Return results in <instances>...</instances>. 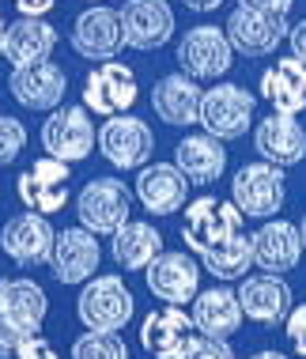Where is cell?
Wrapping results in <instances>:
<instances>
[{"mask_svg":"<svg viewBox=\"0 0 306 359\" xmlns=\"http://www.w3.org/2000/svg\"><path fill=\"white\" fill-rule=\"evenodd\" d=\"M132 314H137V299L121 276H91L76 299V318L99 333H121Z\"/></svg>","mask_w":306,"mask_h":359,"instance_id":"1","label":"cell"},{"mask_svg":"<svg viewBox=\"0 0 306 359\" xmlns=\"http://www.w3.org/2000/svg\"><path fill=\"white\" fill-rule=\"evenodd\" d=\"M231 201L242 216L272 219L284 208V201H288L284 167H272V163H250V167H242L231 182Z\"/></svg>","mask_w":306,"mask_h":359,"instance_id":"3","label":"cell"},{"mask_svg":"<svg viewBox=\"0 0 306 359\" xmlns=\"http://www.w3.org/2000/svg\"><path fill=\"white\" fill-rule=\"evenodd\" d=\"M200 87L193 76H162V80L151 87V106H155L159 121L174 125V129H186V125H197V114H200Z\"/></svg>","mask_w":306,"mask_h":359,"instance_id":"25","label":"cell"},{"mask_svg":"<svg viewBox=\"0 0 306 359\" xmlns=\"http://www.w3.org/2000/svg\"><path fill=\"white\" fill-rule=\"evenodd\" d=\"M231 42H227V31H219V27H189L186 34H181V46H178V65L186 76H193V80H216V76H227L231 69Z\"/></svg>","mask_w":306,"mask_h":359,"instance_id":"12","label":"cell"},{"mask_svg":"<svg viewBox=\"0 0 306 359\" xmlns=\"http://www.w3.org/2000/svg\"><path fill=\"white\" fill-rule=\"evenodd\" d=\"M242 8H257V12H276V15H288L295 0H238Z\"/></svg>","mask_w":306,"mask_h":359,"instance_id":"37","label":"cell"},{"mask_svg":"<svg viewBox=\"0 0 306 359\" xmlns=\"http://www.w3.org/2000/svg\"><path fill=\"white\" fill-rule=\"evenodd\" d=\"M253 250V265L261 273H291L302 261V238H299V223L288 219H265V227H257L250 235Z\"/></svg>","mask_w":306,"mask_h":359,"instance_id":"19","label":"cell"},{"mask_svg":"<svg viewBox=\"0 0 306 359\" xmlns=\"http://www.w3.org/2000/svg\"><path fill=\"white\" fill-rule=\"evenodd\" d=\"M12 4L19 15H46V12H53L57 0H12Z\"/></svg>","mask_w":306,"mask_h":359,"instance_id":"39","label":"cell"},{"mask_svg":"<svg viewBox=\"0 0 306 359\" xmlns=\"http://www.w3.org/2000/svg\"><path fill=\"white\" fill-rule=\"evenodd\" d=\"M235 231H242V212L235 208V201L197 197L186 205V216H181V242H186L189 254H200V250L231 238Z\"/></svg>","mask_w":306,"mask_h":359,"instance_id":"5","label":"cell"},{"mask_svg":"<svg viewBox=\"0 0 306 359\" xmlns=\"http://www.w3.org/2000/svg\"><path fill=\"white\" fill-rule=\"evenodd\" d=\"M181 4L193 8V12H216V8L223 4V0H181Z\"/></svg>","mask_w":306,"mask_h":359,"instance_id":"40","label":"cell"},{"mask_svg":"<svg viewBox=\"0 0 306 359\" xmlns=\"http://www.w3.org/2000/svg\"><path fill=\"white\" fill-rule=\"evenodd\" d=\"M137 197L151 216H174L186 208L189 197V178L181 174L174 163H144L137 174Z\"/></svg>","mask_w":306,"mask_h":359,"instance_id":"20","label":"cell"},{"mask_svg":"<svg viewBox=\"0 0 306 359\" xmlns=\"http://www.w3.org/2000/svg\"><path fill=\"white\" fill-rule=\"evenodd\" d=\"M284 333H288V344L295 348V355L306 359V303L288 310V318H284Z\"/></svg>","mask_w":306,"mask_h":359,"instance_id":"34","label":"cell"},{"mask_svg":"<svg viewBox=\"0 0 306 359\" xmlns=\"http://www.w3.org/2000/svg\"><path fill=\"white\" fill-rule=\"evenodd\" d=\"M193 329L204 337H235L242 329V306H238V295L227 287H208V291H197L193 295Z\"/></svg>","mask_w":306,"mask_h":359,"instance_id":"26","label":"cell"},{"mask_svg":"<svg viewBox=\"0 0 306 359\" xmlns=\"http://www.w3.org/2000/svg\"><path fill=\"white\" fill-rule=\"evenodd\" d=\"M99 133L91 125V110L88 106H53V114L42 125V148L46 155L61 163H80L88 159Z\"/></svg>","mask_w":306,"mask_h":359,"instance_id":"6","label":"cell"},{"mask_svg":"<svg viewBox=\"0 0 306 359\" xmlns=\"http://www.w3.org/2000/svg\"><path fill=\"white\" fill-rule=\"evenodd\" d=\"M174 167L189 178V186H212L227 170V148L216 137H186L174 148Z\"/></svg>","mask_w":306,"mask_h":359,"instance_id":"28","label":"cell"},{"mask_svg":"<svg viewBox=\"0 0 306 359\" xmlns=\"http://www.w3.org/2000/svg\"><path fill=\"white\" fill-rule=\"evenodd\" d=\"M132 212V193L121 178H91L76 193V216L91 235H113Z\"/></svg>","mask_w":306,"mask_h":359,"instance_id":"4","label":"cell"},{"mask_svg":"<svg viewBox=\"0 0 306 359\" xmlns=\"http://www.w3.org/2000/svg\"><path fill=\"white\" fill-rule=\"evenodd\" d=\"M4 27H8V23L0 19V57H4Z\"/></svg>","mask_w":306,"mask_h":359,"instance_id":"43","label":"cell"},{"mask_svg":"<svg viewBox=\"0 0 306 359\" xmlns=\"http://www.w3.org/2000/svg\"><path fill=\"white\" fill-rule=\"evenodd\" d=\"M57 46V27L46 23L42 15H19L15 23L4 27V61L15 65H34V61H50Z\"/></svg>","mask_w":306,"mask_h":359,"instance_id":"24","label":"cell"},{"mask_svg":"<svg viewBox=\"0 0 306 359\" xmlns=\"http://www.w3.org/2000/svg\"><path fill=\"white\" fill-rule=\"evenodd\" d=\"M125 34H121V15L106 4H91L88 12L76 15L72 23V50L88 61H110L121 53Z\"/></svg>","mask_w":306,"mask_h":359,"instance_id":"14","label":"cell"},{"mask_svg":"<svg viewBox=\"0 0 306 359\" xmlns=\"http://www.w3.org/2000/svg\"><path fill=\"white\" fill-rule=\"evenodd\" d=\"M299 238H302V250H306V216H302V223H299Z\"/></svg>","mask_w":306,"mask_h":359,"instance_id":"42","label":"cell"},{"mask_svg":"<svg viewBox=\"0 0 306 359\" xmlns=\"http://www.w3.org/2000/svg\"><path fill=\"white\" fill-rule=\"evenodd\" d=\"M23 148H27V129H23V121L0 114V167L15 163Z\"/></svg>","mask_w":306,"mask_h":359,"instance_id":"33","label":"cell"},{"mask_svg":"<svg viewBox=\"0 0 306 359\" xmlns=\"http://www.w3.org/2000/svg\"><path fill=\"white\" fill-rule=\"evenodd\" d=\"M253 95L238 83H216L200 95L197 125H204V133L216 140H238L253 125Z\"/></svg>","mask_w":306,"mask_h":359,"instance_id":"2","label":"cell"},{"mask_svg":"<svg viewBox=\"0 0 306 359\" xmlns=\"http://www.w3.org/2000/svg\"><path fill=\"white\" fill-rule=\"evenodd\" d=\"M144 280H148V291L155 299L186 306V303H193V295L200 291V265L189 254H181V250H174V254L159 250V254L148 261Z\"/></svg>","mask_w":306,"mask_h":359,"instance_id":"13","label":"cell"},{"mask_svg":"<svg viewBox=\"0 0 306 359\" xmlns=\"http://www.w3.org/2000/svg\"><path fill=\"white\" fill-rule=\"evenodd\" d=\"M118 15L129 50H159L174 38V12L167 0H125Z\"/></svg>","mask_w":306,"mask_h":359,"instance_id":"15","label":"cell"},{"mask_svg":"<svg viewBox=\"0 0 306 359\" xmlns=\"http://www.w3.org/2000/svg\"><path fill=\"white\" fill-rule=\"evenodd\" d=\"M261 99L276 114H302L306 110V65L299 57H284L272 69L261 72Z\"/></svg>","mask_w":306,"mask_h":359,"instance_id":"27","label":"cell"},{"mask_svg":"<svg viewBox=\"0 0 306 359\" xmlns=\"http://www.w3.org/2000/svg\"><path fill=\"white\" fill-rule=\"evenodd\" d=\"M99 151L106 155L110 167L118 170H140L144 163H151V148H155V137H151L148 121L132 118V114H113L106 118V125L99 129Z\"/></svg>","mask_w":306,"mask_h":359,"instance_id":"7","label":"cell"},{"mask_svg":"<svg viewBox=\"0 0 306 359\" xmlns=\"http://www.w3.org/2000/svg\"><path fill=\"white\" fill-rule=\"evenodd\" d=\"M193 318L186 314L181 306L167 303L162 310H151L144 318V325H140V344H144V352L151 359H174L181 352V344L193 337Z\"/></svg>","mask_w":306,"mask_h":359,"instance_id":"23","label":"cell"},{"mask_svg":"<svg viewBox=\"0 0 306 359\" xmlns=\"http://www.w3.org/2000/svg\"><path fill=\"white\" fill-rule=\"evenodd\" d=\"M200 265L208 269L216 280H242L246 273L253 269V250H250V238L242 231H235L231 238L216 242V246L200 250Z\"/></svg>","mask_w":306,"mask_h":359,"instance_id":"30","label":"cell"},{"mask_svg":"<svg viewBox=\"0 0 306 359\" xmlns=\"http://www.w3.org/2000/svg\"><path fill=\"white\" fill-rule=\"evenodd\" d=\"M50 314V299L42 284L31 276H0V318L27 333H42V322Z\"/></svg>","mask_w":306,"mask_h":359,"instance_id":"22","label":"cell"},{"mask_svg":"<svg viewBox=\"0 0 306 359\" xmlns=\"http://www.w3.org/2000/svg\"><path fill=\"white\" fill-rule=\"evenodd\" d=\"M174 359H235V352H231V344H227L223 337L193 333L186 344H181V352Z\"/></svg>","mask_w":306,"mask_h":359,"instance_id":"32","label":"cell"},{"mask_svg":"<svg viewBox=\"0 0 306 359\" xmlns=\"http://www.w3.org/2000/svg\"><path fill=\"white\" fill-rule=\"evenodd\" d=\"M140 99L137 72L121 61H102L88 80H83V106L99 118H113V114H129L132 102Z\"/></svg>","mask_w":306,"mask_h":359,"instance_id":"9","label":"cell"},{"mask_svg":"<svg viewBox=\"0 0 306 359\" xmlns=\"http://www.w3.org/2000/svg\"><path fill=\"white\" fill-rule=\"evenodd\" d=\"M8 91L27 110H53L69 91V80L53 61H34V65H15L12 76H8Z\"/></svg>","mask_w":306,"mask_h":359,"instance_id":"18","label":"cell"},{"mask_svg":"<svg viewBox=\"0 0 306 359\" xmlns=\"http://www.w3.org/2000/svg\"><path fill=\"white\" fill-rule=\"evenodd\" d=\"M250 359H288V355H284V352H272V348H269V352H257V355H250Z\"/></svg>","mask_w":306,"mask_h":359,"instance_id":"41","label":"cell"},{"mask_svg":"<svg viewBox=\"0 0 306 359\" xmlns=\"http://www.w3.org/2000/svg\"><path fill=\"white\" fill-rule=\"evenodd\" d=\"M102 261V250L88 227H64L53 238V254H50V273L61 284H88Z\"/></svg>","mask_w":306,"mask_h":359,"instance_id":"16","label":"cell"},{"mask_svg":"<svg viewBox=\"0 0 306 359\" xmlns=\"http://www.w3.org/2000/svg\"><path fill=\"white\" fill-rule=\"evenodd\" d=\"M288 42H291V57H299V61L306 65V19L288 27Z\"/></svg>","mask_w":306,"mask_h":359,"instance_id":"38","label":"cell"},{"mask_svg":"<svg viewBox=\"0 0 306 359\" xmlns=\"http://www.w3.org/2000/svg\"><path fill=\"white\" fill-rule=\"evenodd\" d=\"M88 4H99V0H88Z\"/></svg>","mask_w":306,"mask_h":359,"instance_id":"44","label":"cell"},{"mask_svg":"<svg viewBox=\"0 0 306 359\" xmlns=\"http://www.w3.org/2000/svg\"><path fill=\"white\" fill-rule=\"evenodd\" d=\"M69 182H72V163H61L53 155L31 163V170H23L15 178V193L23 201V208L42 212V216H53L69 205Z\"/></svg>","mask_w":306,"mask_h":359,"instance_id":"8","label":"cell"},{"mask_svg":"<svg viewBox=\"0 0 306 359\" xmlns=\"http://www.w3.org/2000/svg\"><path fill=\"white\" fill-rule=\"evenodd\" d=\"M253 148L272 167H295L306 159V133L295 121V114H269L253 133Z\"/></svg>","mask_w":306,"mask_h":359,"instance_id":"21","label":"cell"},{"mask_svg":"<svg viewBox=\"0 0 306 359\" xmlns=\"http://www.w3.org/2000/svg\"><path fill=\"white\" fill-rule=\"evenodd\" d=\"M242 318H250L257 325H280L291 310V287L280 273H257L242 276V287L235 291Z\"/></svg>","mask_w":306,"mask_h":359,"instance_id":"17","label":"cell"},{"mask_svg":"<svg viewBox=\"0 0 306 359\" xmlns=\"http://www.w3.org/2000/svg\"><path fill=\"white\" fill-rule=\"evenodd\" d=\"M72 359H129V344L121 341L118 333L88 329V333L72 344Z\"/></svg>","mask_w":306,"mask_h":359,"instance_id":"31","label":"cell"},{"mask_svg":"<svg viewBox=\"0 0 306 359\" xmlns=\"http://www.w3.org/2000/svg\"><path fill=\"white\" fill-rule=\"evenodd\" d=\"M27 337H34V333H27V329H19V325H12V322L0 318V359H12Z\"/></svg>","mask_w":306,"mask_h":359,"instance_id":"35","label":"cell"},{"mask_svg":"<svg viewBox=\"0 0 306 359\" xmlns=\"http://www.w3.org/2000/svg\"><path fill=\"white\" fill-rule=\"evenodd\" d=\"M53 223L42 216V212H19L4 223L0 231V250L15 261L19 269H38V265H50V254H53Z\"/></svg>","mask_w":306,"mask_h":359,"instance_id":"10","label":"cell"},{"mask_svg":"<svg viewBox=\"0 0 306 359\" xmlns=\"http://www.w3.org/2000/svg\"><path fill=\"white\" fill-rule=\"evenodd\" d=\"M12 359H57V352H53V344L46 341L42 333H34V337H27V341L19 344V352Z\"/></svg>","mask_w":306,"mask_h":359,"instance_id":"36","label":"cell"},{"mask_svg":"<svg viewBox=\"0 0 306 359\" xmlns=\"http://www.w3.org/2000/svg\"><path fill=\"white\" fill-rule=\"evenodd\" d=\"M110 250H113V261H118L125 273H144L148 261L162 250V235L151 227V223H132V219H125L118 231H113Z\"/></svg>","mask_w":306,"mask_h":359,"instance_id":"29","label":"cell"},{"mask_svg":"<svg viewBox=\"0 0 306 359\" xmlns=\"http://www.w3.org/2000/svg\"><path fill=\"white\" fill-rule=\"evenodd\" d=\"M227 42L235 53L242 57H269L276 46L288 38V15L276 12H257V8H242L238 4L227 15Z\"/></svg>","mask_w":306,"mask_h":359,"instance_id":"11","label":"cell"}]
</instances>
